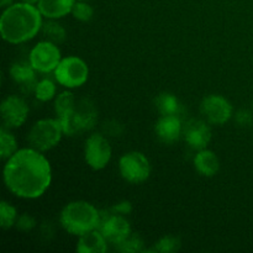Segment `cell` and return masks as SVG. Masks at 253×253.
<instances>
[{
    "instance_id": "cell-1",
    "label": "cell",
    "mask_w": 253,
    "mask_h": 253,
    "mask_svg": "<svg viewBox=\"0 0 253 253\" xmlns=\"http://www.w3.org/2000/svg\"><path fill=\"white\" fill-rule=\"evenodd\" d=\"M4 182L16 197L36 199L51 185V165L40 151L32 147L21 148L7 160L4 167Z\"/></svg>"
},
{
    "instance_id": "cell-2",
    "label": "cell",
    "mask_w": 253,
    "mask_h": 253,
    "mask_svg": "<svg viewBox=\"0 0 253 253\" xmlns=\"http://www.w3.org/2000/svg\"><path fill=\"white\" fill-rule=\"evenodd\" d=\"M40 9L27 2H16L5 7L0 17L1 37L9 43L19 44L34 39L42 29Z\"/></svg>"
},
{
    "instance_id": "cell-3",
    "label": "cell",
    "mask_w": 253,
    "mask_h": 253,
    "mask_svg": "<svg viewBox=\"0 0 253 253\" xmlns=\"http://www.w3.org/2000/svg\"><path fill=\"white\" fill-rule=\"evenodd\" d=\"M61 225L68 234L82 236L99 227L100 211L90 203L77 200L67 204L61 212Z\"/></svg>"
},
{
    "instance_id": "cell-4",
    "label": "cell",
    "mask_w": 253,
    "mask_h": 253,
    "mask_svg": "<svg viewBox=\"0 0 253 253\" xmlns=\"http://www.w3.org/2000/svg\"><path fill=\"white\" fill-rule=\"evenodd\" d=\"M64 135L74 136L77 133L91 130L98 120V111L93 101L88 98L81 99L73 111L58 119Z\"/></svg>"
},
{
    "instance_id": "cell-5",
    "label": "cell",
    "mask_w": 253,
    "mask_h": 253,
    "mask_svg": "<svg viewBox=\"0 0 253 253\" xmlns=\"http://www.w3.org/2000/svg\"><path fill=\"white\" fill-rule=\"evenodd\" d=\"M63 133L58 119H42L32 125L27 133V142L35 150L46 152L58 145Z\"/></svg>"
},
{
    "instance_id": "cell-6",
    "label": "cell",
    "mask_w": 253,
    "mask_h": 253,
    "mask_svg": "<svg viewBox=\"0 0 253 253\" xmlns=\"http://www.w3.org/2000/svg\"><path fill=\"white\" fill-rule=\"evenodd\" d=\"M89 77V68L85 62L76 56L62 58L54 69V78L64 88L73 89L82 86Z\"/></svg>"
},
{
    "instance_id": "cell-7",
    "label": "cell",
    "mask_w": 253,
    "mask_h": 253,
    "mask_svg": "<svg viewBox=\"0 0 253 253\" xmlns=\"http://www.w3.org/2000/svg\"><path fill=\"white\" fill-rule=\"evenodd\" d=\"M120 174L126 182L140 184L146 182L151 175V163L143 153L138 151L127 152L119 161Z\"/></svg>"
},
{
    "instance_id": "cell-8",
    "label": "cell",
    "mask_w": 253,
    "mask_h": 253,
    "mask_svg": "<svg viewBox=\"0 0 253 253\" xmlns=\"http://www.w3.org/2000/svg\"><path fill=\"white\" fill-rule=\"evenodd\" d=\"M84 160L94 170L105 168L111 160V146L108 138L100 133L89 136L84 146Z\"/></svg>"
},
{
    "instance_id": "cell-9",
    "label": "cell",
    "mask_w": 253,
    "mask_h": 253,
    "mask_svg": "<svg viewBox=\"0 0 253 253\" xmlns=\"http://www.w3.org/2000/svg\"><path fill=\"white\" fill-rule=\"evenodd\" d=\"M58 44L51 41L39 42L30 52V63L40 73H49L54 72L61 62L62 56Z\"/></svg>"
},
{
    "instance_id": "cell-10",
    "label": "cell",
    "mask_w": 253,
    "mask_h": 253,
    "mask_svg": "<svg viewBox=\"0 0 253 253\" xmlns=\"http://www.w3.org/2000/svg\"><path fill=\"white\" fill-rule=\"evenodd\" d=\"M98 229L105 239L114 245L120 244L132 234L130 222L124 217V215L116 214L110 209L100 211V224Z\"/></svg>"
},
{
    "instance_id": "cell-11",
    "label": "cell",
    "mask_w": 253,
    "mask_h": 253,
    "mask_svg": "<svg viewBox=\"0 0 253 253\" xmlns=\"http://www.w3.org/2000/svg\"><path fill=\"white\" fill-rule=\"evenodd\" d=\"M200 111L209 123L215 125H224L234 114L231 103L226 98L217 94H210L205 96L200 104Z\"/></svg>"
},
{
    "instance_id": "cell-12",
    "label": "cell",
    "mask_w": 253,
    "mask_h": 253,
    "mask_svg": "<svg viewBox=\"0 0 253 253\" xmlns=\"http://www.w3.org/2000/svg\"><path fill=\"white\" fill-rule=\"evenodd\" d=\"M1 118L6 127H20L29 116V106L20 96L10 95L1 103Z\"/></svg>"
},
{
    "instance_id": "cell-13",
    "label": "cell",
    "mask_w": 253,
    "mask_h": 253,
    "mask_svg": "<svg viewBox=\"0 0 253 253\" xmlns=\"http://www.w3.org/2000/svg\"><path fill=\"white\" fill-rule=\"evenodd\" d=\"M183 136L189 147L204 150L211 141V128L205 121L192 119L183 126Z\"/></svg>"
},
{
    "instance_id": "cell-14",
    "label": "cell",
    "mask_w": 253,
    "mask_h": 253,
    "mask_svg": "<svg viewBox=\"0 0 253 253\" xmlns=\"http://www.w3.org/2000/svg\"><path fill=\"white\" fill-rule=\"evenodd\" d=\"M155 131L163 143H174L183 135V124L179 115H162L156 123Z\"/></svg>"
},
{
    "instance_id": "cell-15",
    "label": "cell",
    "mask_w": 253,
    "mask_h": 253,
    "mask_svg": "<svg viewBox=\"0 0 253 253\" xmlns=\"http://www.w3.org/2000/svg\"><path fill=\"white\" fill-rule=\"evenodd\" d=\"M10 77L14 79L15 83H17L25 94H29L31 91L35 93L36 89V69L31 66V63H25V62H16L10 67Z\"/></svg>"
},
{
    "instance_id": "cell-16",
    "label": "cell",
    "mask_w": 253,
    "mask_h": 253,
    "mask_svg": "<svg viewBox=\"0 0 253 253\" xmlns=\"http://www.w3.org/2000/svg\"><path fill=\"white\" fill-rule=\"evenodd\" d=\"M106 250L108 240L99 229L85 232L77 242V252L79 253H105Z\"/></svg>"
},
{
    "instance_id": "cell-17",
    "label": "cell",
    "mask_w": 253,
    "mask_h": 253,
    "mask_svg": "<svg viewBox=\"0 0 253 253\" xmlns=\"http://www.w3.org/2000/svg\"><path fill=\"white\" fill-rule=\"evenodd\" d=\"M76 0H40L37 7L47 19H59L71 14Z\"/></svg>"
},
{
    "instance_id": "cell-18",
    "label": "cell",
    "mask_w": 253,
    "mask_h": 253,
    "mask_svg": "<svg viewBox=\"0 0 253 253\" xmlns=\"http://www.w3.org/2000/svg\"><path fill=\"white\" fill-rule=\"evenodd\" d=\"M194 167L204 177H214L220 169V161L212 151L200 150L194 157Z\"/></svg>"
},
{
    "instance_id": "cell-19",
    "label": "cell",
    "mask_w": 253,
    "mask_h": 253,
    "mask_svg": "<svg viewBox=\"0 0 253 253\" xmlns=\"http://www.w3.org/2000/svg\"><path fill=\"white\" fill-rule=\"evenodd\" d=\"M155 106L161 115H179L180 103L174 94L161 93L155 99Z\"/></svg>"
},
{
    "instance_id": "cell-20",
    "label": "cell",
    "mask_w": 253,
    "mask_h": 253,
    "mask_svg": "<svg viewBox=\"0 0 253 253\" xmlns=\"http://www.w3.org/2000/svg\"><path fill=\"white\" fill-rule=\"evenodd\" d=\"M42 34L47 41H51L56 44H61L66 41L67 32L61 24L56 21H47L42 26Z\"/></svg>"
},
{
    "instance_id": "cell-21",
    "label": "cell",
    "mask_w": 253,
    "mask_h": 253,
    "mask_svg": "<svg viewBox=\"0 0 253 253\" xmlns=\"http://www.w3.org/2000/svg\"><path fill=\"white\" fill-rule=\"evenodd\" d=\"M17 151L16 138L11 132L2 127L0 130V157L1 160H9Z\"/></svg>"
},
{
    "instance_id": "cell-22",
    "label": "cell",
    "mask_w": 253,
    "mask_h": 253,
    "mask_svg": "<svg viewBox=\"0 0 253 253\" xmlns=\"http://www.w3.org/2000/svg\"><path fill=\"white\" fill-rule=\"evenodd\" d=\"M76 99L71 91H63L59 94L54 101V110H56L57 119H61L74 110L76 108Z\"/></svg>"
},
{
    "instance_id": "cell-23",
    "label": "cell",
    "mask_w": 253,
    "mask_h": 253,
    "mask_svg": "<svg viewBox=\"0 0 253 253\" xmlns=\"http://www.w3.org/2000/svg\"><path fill=\"white\" fill-rule=\"evenodd\" d=\"M116 250L125 253H136V252H145V242L140 235L131 234L130 236L126 237L120 244L115 245Z\"/></svg>"
},
{
    "instance_id": "cell-24",
    "label": "cell",
    "mask_w": 253,
    "mask_h": 253,
    "mask_svg": "<svg viewBox=\"0 0 253 253\" xmlns=\"http://www.w3.org/2000/svg\"><path fill=\"white\" fill-rule=\"evenodd\" d=\"M54 95H56V85L51 79L44 78L37 82L36 89H35V96L37 100L46 103L53 99Z\"/></svg>"
},
{
    "instance_id": "cell-25",
    "label": "cell",
    "mask_w": 253,
    "mask_h": 253,
    "mask_svg": "<svg viewBox=\"0 0 253 253\" xmlns=\"http://www.w3.org/2000/svg\"><path fill=\"white\" fill-rule=\"evenodd\" d=\"M16 209L11 204L6 202H1L0 204V226L4 230L15 226L17 220Z\"/></svg>"
},
{
    "instance_id": "cell-26",
    "label": "cell",
    "mask_w": 253,
    "mask_h": 253,
    "mask_svg": "<svg viewBox=\"0 0 253 253\" xmlns=\"http://www.w3.org/2000/svg\"><path fill=\"white\" fill-rule=\"evenodd\" d=\"M179 249H180L179 237L168 235V236H165L161 240H158V241L156 242L155 247H153L151 251L161 252V253H173V252H177Z\"/></svg>"
},
{
    "instance_id": "cell-27",
    "label": "cell",
    "mask_w": 253,
    "mask_h": 253,
    "mask_svg": "<svg viewBox=\"0 0 253 253\" xmlns=\"http://www.w3.org/2000/svg\"><path fill=\"white\" fill-rule=\"evenodd\" d=\"M72 15L74 16V19L79 20V21H90L94 16V10L93 7L89 4H86L85 1H77L74 2V6L72 9Z\"/></svg>"
},
{
    "instance_id": "cell-28",
    "label": "cell",
    "mask_w": 253,
    "mask_h": 253,
    "mask_svg": "<svg viewBox=\"0 0 253 253\" xmlns=\"http://www.w3.org/2000/svg\"><path fill=\"white\" fill-rule=\"evenodd\" d=\"M17 230L22 232H27L31 231L35 226H36V220L34 219V216L29 214H22L17 217L16 224H15Z\"/></svg>"
},
{
    "instance_id": "cell-29",
    "label": "cell",
    "mask_w": 253,
    "mask_h": 253,
    "mask_svg": "<svg viewBox=\"0 0 253 253\" xmlns=\"http://www.w3.org/2000/svg\"><path fill=\"white\" fill-rule=\"evenodd\" d=\"M235 121L239 126L241 127H247V126H251L253 124V115L250 110L246 109H241L236 113L235 115Z\"/></svg>"
},
{
    "instance_id": "cell-30",
    "label": "cell",
    "mask_w": 253,
    "mask_h": 253,
    "mask_svg": "<svg viewBox=\"0 0 253 253\" xmlns=\"http://www.w3.org/2000/svg\"><path fill=\"white\" fill-rule=\"evenodd\" d=\"M124 131L123 124L116 120H110L104 125V132L109 136H120Z\"/></svg>"
},
{
    "instance_id": "cell-31",
    "label": "cell",
    "mask_w": 253,
    "mask_h": 253,
    "mask_svg": "<svg viewBox=\"0 0 253 253\" xmlns=\"http://www.w3.org/2000/svg\"><path fill=\"white\" fill-rule=\"evenodd\" d=\"M111 211L116 212V214H121V215H127L132 211V204L130 202H120L118 204H115L114 207L110 208Z\"/></svg>"
},
{
    "instance_id": "cell-32",
    "label": "cell",
    "mask_w": 253,
    "mask_h": 253,
    "mask_svg": "<svg viewBox=\"0 0 253 253\" xmlns=\"http://www.w3.org/2000/svg\"><path fill=\"white\" fill-rule=\"evenodd\" d=\"M12 2H14V0H0V6L4 7V9H5V7L10 6Z\"/></svg>"
},
{
    "instance_id": "cell-33",
    "label": "cell",
    "mask_w": 253,
    "mask_h": 253,
    "mask_svg": "<svg viewBox=\"0 0 253 253\" xmlns=\"http://www.w3.org/2000/svg\"><path fill=\"white\" fill-rule=\"evenodd\" d=\"M21 1L27 2V4H32V5H35V4H39L40 0H21Z\"/></svg>"
},
{
    "instance_id": "cell-34",
    "label": "cell",
    "mask_w": 253,
    "mask_h": 253,
    "mask_svg": "<svg viewBox=\"0 0 253 253\" xmlns=\"http://www.w3.org/2000/svg\"><path fill=\"white\" fill-rule=\"evenodd\" d=\"M77 1H85V0H77Z\"/></svg>"
}]
</instances>
